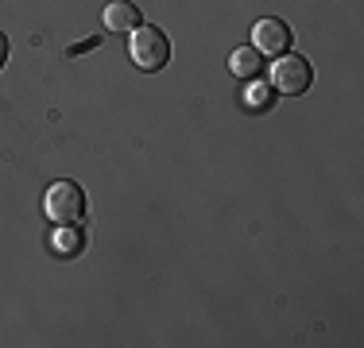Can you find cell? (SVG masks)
I'll list each match as a JSON object with an SVG mask.
<instances>
[{"label":"cell","mask_w":364,"mask_h":348,"mask_svg":"<svg viewBox=\"0 0 364 348\" xmlns=\"http://www.w3.org/2000/svg\"><path fill=\"white\" fill-rule=\"evenodd\" d=\"M43 213L55 224H77L85 217V190L77 182H55L47 186V197H43Z\"/></svg>","instance_id":"1"},{"label":"cell","mask_w":364,"mask_h":348,"mask_svg":"<svg viewBox=\"0 0 364 348\" xmlns=\"http://www.w3.org/2000/svg\"><path fill=\"white\" fill-rule=\"evenodd\" d=\"M128 50H132V62L147 70V74H155V70H163L167 66V58H171V39L163 35L159 28H136L132 31V43H128Z\"/></svg>","instance_id":"2"},{"label":"cell","mask_w":364,"mask_h":348,"mask_svg":"<svg viewBox=\"0 0 364 348\" xmlns=\"http://www.w3.org/2000/svg\"><path fill=\"white\" fill-rule=\"evenodd\" d=\"M279 62H272V82L279 93H287V97H299V93L310 89V82H314V70H310L306 58L299 55H275Z\"/></svg>","instance_id":"3"},{"label":"cell","mask_w":364,"mask_h":348,"mask_svg":"<svg viewBox=\"0 0 364 348\" xmlns=\"http://www.w3.org/2000/svg\"><path fill=\"white\" fill-rule=\"evenodd\" d=\"M252 43L259 55H287L291 47V28L283 20H259L252 28Z\"/></svg>","instance_id":"4"},{"label":"cell","mask_w":364,"mask_h":348,"mask_svg":"<svg viewBox=\"0 0 364 348\" xmlns=\"http://www.w3.org/2000/svg\"><path fill=\"white\" fill-rule=\"evenodd\" d=\"M105 31H117V35H124V31H136L140 28V8L132 4V0H112V4L105 8Z\"/></svg>","instance_id":"5"},{"label":"cell","mask_w":364,"mask_h":348,"mask_svg":"<svg viewBox=\"0 0 364 348\" xmlns=\"http://www.w3.org/2000/svg\"><path fill=\"white\" fill-rule=\"evenodd\" d=\"M82 244H85V236H82L77 224H58L55 240H50V251H55V256H77Z\"/></svg>","instance_id":"6"},{"label":"cell","mask_w":364,"mask_h":348,"mask_svg":"<svg viewBox=\"0 0 364 348\" xmlns=\"http://www.w3.org/2000/svg\"><path fill=\"white\" fill-rule=\"evenodd\" d=\"M259 66H264V62H259V50L256 47H237V50H232V58H229V70L237 77H256Z\"/></svg>","instance_id":"7"},{"label":"cell","mask_w":364,"mask_h":348,"mask_svg":"<svg viewBox=\"0 0 364 348\" xmlns=\"http://www.w3.org/2000/svg\"><path fill=\"white\" fill-rule=\"evenodd\" d=\"M267 101H272V89H267V85H252V93L245 97V104H252V109H267Z\"/></svg>","instance_id":"8"},{"label":"cell","mask_w":364,"mask_h":348,"mask_svg":"<svg viewBox=\"0 0 364 348\" xmlns=\"http://www.w3.org/2000/svg\"><path fill=\"white\" fill-rule=\"evenodd\" d=\"M90 47H97V39H85V43H77V47H70V55H82V50H90Z\"/></svg>","instance_id":"9"},{"label":"cell","mask_w":364,"mask_h":348,"mask_svg":"<svg viewBox=\"0 0 364 348\" xmlns=\"http://www.w3.org/2000/svg\"><path fill=\"white\" fill-rule=\"evenodd\" d=\"M4 62H8V39L0 35V66H4Z\"/></svg>","instance_id":"10"}]
</instances>
